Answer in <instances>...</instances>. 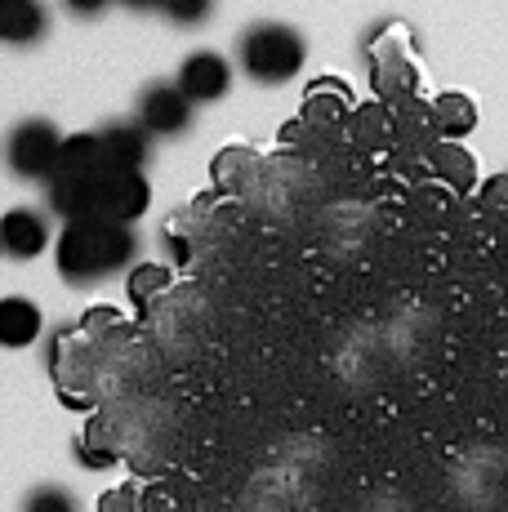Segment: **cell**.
<instances>
[{"mask_svg": "<svg viewBox=\"0 0 508 512\" xmlns=\"http://www.w3.org/2000/svg\"><path fill=\"white\" fill-rule=\"evenodd\" d=\"M76 446H81V455H76V459H81L85 468H112L116 464V450L107 446V441H99V428H90L81 441H76Z\"/></svg>", "mask_w": 508, "mask_h": 512, "instance_id": "obj_15", "label": "cell"}, {"mask_svg": "<svg viewBox=\"0 0 508 512\" xmlns=\"http://www.w3.org/2000/svg\"><path fill=\"white\" fill-rule=\"evenodd\" d=\"M308 41L290 23H254L237 36V63L254 85H286L304 72Z\"/></svg>", "mask_w": 508, "mask_h": 512, "instance_id": "obj_2", "label": "cell"}, {"mask_svg": "<svg viewBox=\"0 0 508 512\" xmlns=\"http://www.w3.org/2000/svg\"><path fill=\"white\" fill-rule=\"evenodd\" d=\"M107 5H112V0H63V9L72 18H99Z\"/></svg>", "mask_w": 508, "mask_h": 512, "instance_id": "obj_18", "label": "cell"}, {"mask_svg": "<svg viewBox=\"0 0 508 512\" xmlns=\"http://www.w3.org/2000/svg\"><path fill=\"white\" fill-rule=\"evenodd\" d=\"M23 512H76V499L63 486H36L23 499Z\"/></svg>", "mask_w": 508, "mask_h": 512, "instance_id": "obj_14", "label": "cell"}, {"mask_svg": "<svg viewBox=\"0 0 508 512\" xmlns=\"http://www.w3.org/2000/svg\"><path fill=\"white\" fill-rule=\"evenodd\" d=\"M0 254H5V241H0Z\"/></svg>", "mask_w": 508, "mask_h": 512, "instance_id": "obj_20", "label": "cell"}, {"mask_svg": "<svg viewBox=\"0 0 508 512\" xmlns=\"http://www.w3.org/2000/svg\"><path fill=\"white\" fill-rule=\"evenodd\" d=\"M152 139L156 134L139 121V116H130V121H107L99 130L103 156L116 174H143V165L152 161Z\"/></svg>", "mask_w": 508, "mask_h": 512, "instance_id": "obj_5", "label": "cell"}, {"mask_svg": "<svg viewBox=\"0 0 508 512\" xmlns=\"http://www.w3.org/2000/svg\"><path fill=\"white\" fill-rule=\"evenodd\" d=\"M437 116H442V125H446V130H451V134L473 130V121H477L473 103H468V98H459V94H446L442 103H437Z\"/></svg>", "mask_w": 508, "mask_h": 512, "instance_id": "obj_13", "label": "cell"}, {"mask_svg": "<svg viewBox=\"0 0 508 512\" xmlns=\"http://www.w3.org/2000/svg\"><path fill=\"white\" fill-rule=\"evenodd\" d=\"M0 241H5V254L18 263L41 259L50 250V219L32 205H14L9 214H0Z\"/></svg>", "mask_w": 508, "mask_h": 512, "instance_id": "obj_7", "label": "cell"}, {"mask_svg": "<svg viewBox=\"0 0 508 512\" xmlns=\"http://www.w3.org/2000/svg\"><path fill=\"white\" fill-rule=\"evenodd\" d=\"M0 156H5V170L14 174V179L50 183L58 170V156H63V134H58V125L45 121V116H27V121H18L14 130L5 134Z\"/></svg>", "mask_w": 508, "mask_h": 512, "instance_id": "obj_3", "label": "cell"}, {"mask_svg": "<svg viewBox=\"0 0 508 512\" xmlns=\"http://www.w3.org/2000/svg\"><path fill=\"white\" fill-rule=\"evenodd\" d=\"M152 205V187L143 174H107L103 187H99V214L94 219H112V223H130L143 219Z\"/></svg>", "mask_w": 508, "mask_h": 512, "instance_id": "obj_8", "label": "cell"}, {"mask_svg": "<svg viewBox=\"0 0 508 512\" xmlns=\"http://www.w3.org/2000/svg\"><path fill=\"white\" fill-rule=\"evenodd\" d=\"M500 481H504V455H477V464L468 468V495L477 499V504H495V495H500Z\"/></svg>", "mask_w": 508, "mask_h": 512, "instance_id": "obj_11", "label": "cell"}, {"mask_svg": "<svg viewBox=\"0 0 508 512\" xmlns=\"http://www.w3.org/2000/svg\"><path fill=\"white\" fill-rule=\"evenodd\" d=\"M179 90L192 98V103H219L223 94L232 90V63L223 54H214V49H192L188 58L179 63Z\"/></svg>", "mask_w": 508, "mask_h": 512, "instance_id": "obj_6", "label": "cell"}, {"mask_svg": "<svg viewBox=\"0 0 508 512\" xmlns=\"http://www.w3.org/2000/svg\"><path fill=\"white\" fill-rule=\"evenodd\" d=\"M139 254V236L130 223H112V219H76L63 223V236L54 245V259L63 281L72 285H94L112 272H125Z\"/></svg>", "mask_w": 508, "mask_h": 512, "instance_id": "obj_1", "label": "cell"}, {"mask_svg": "<svg viewBox=\"0 0 508 512\" xmlns=\"http://www.w3.org/2000/svg\"><path fill=\"white\" fill-rule=\"evenodd\" d=\"M134 116L148 125L156 139H179V134L192 130L197 103L179 90V81H152V85H143L139 112H134Z\"/></svg>", "mask_w": 508, "mask_h": 512, "instance_id": "obj_4", "label": "cell"}, {"mask_svg": "<svg viewBox=\"0 0 508 512\" xmlns=\"http://www.w3.org/2000/svg\"><path fill=\"white\" fill-rule=\"evenodd\" d=\"M125 9H134V14H152V9H161L165 0H121Z\"/></svg>", "mask_w": 508, "mask_h": 512, "instance_id": "obj_19", "label": "cell"}, {"mask_svg": "<svg viewBox=\"0 0 508 512\" xmlns=\"http://www.w3.org/2000/svg\"><path fill=\"white\" fill-rule=\"evenodd\" d=\"M41 330H45V317L32 299H23V294H5L0 299V348H9V352L32 348L41 339Z\"/></svg>", "mask_w": 508, "mask_h": 512, "instance_id": "obj_10", "label": "cell"}, {"mask_svg": "<svg viewBox=\"0 0 508 512\" xmlns=\"http://www.w3.org/2000/svg\"><path fill=\"white\" fill-rule=\"evenodd\" d=\"M165 281H170V272H165V268H139V272L130 277V299H139V303H143L152 290H161Z\"/></svg>", "mask_w": 508, "mask_h": 512, "instance_id": "obj_17", "label": "cell"}, {"mask_svg": "<svg viewBox=\"0 0 508 512\" xmlns=\"http://www.w3.org/2000/svg\"><path fill=\"white\" fill-rule=\"evenodd\" d=\"M94 512H143V499H139V490L134 486H116V490H107V495L99 499V508Z\"/></svg>", "mask_w": 508, "mask_h": 512, "instance_id": "obj_16", "label": "cell"}, {"mask_svg": "<svg viewBox=\"0 0 508 512\" xmlns=\"http://www.w3.org/2000/svg\"><path fill=\"white\" fill-rule=\"evenodd\" d=\"M50 32V9L45 0H0V45H41Z\"/></svg>", "mask_w": 508, "mask_h": 512, "instance_id": "obj_9", "label": "cell"}, {"mask_svg": "<svg viewBox=\"0 0 508 512\" xmlns=\"http://www.w3.org/2000/svg\"><path fill=\"white\" fill-rule=\"evenodd\" d=\"M161 14L170 18V23H179V27H201L205 18L214 14V0H165Z\"/></svg>", "mask_w": 508, "mask_h": 512, "instance_id": "obj_12", "label": "cell"}]
</instances>
